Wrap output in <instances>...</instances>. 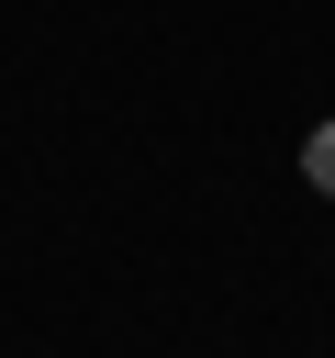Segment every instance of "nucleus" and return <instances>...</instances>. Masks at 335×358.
I'll return each mask as SVG.
<instances>
[{
    "label": "nucleus",
    "instance_id": "f257e3e1",
    "mask_svg": "<svg viewBox=\"0 0 335 358\" xmlns=\"http://www.w3.org/2000/svg\"><path fill=\"white\" fill-rule=\"evenodd\" d=\"M302 179H313V190L335 201V123H313V145H302Z\"/></svg>",
    "mask_w": 335,
    "mask_h": 358
}]
</instances>
